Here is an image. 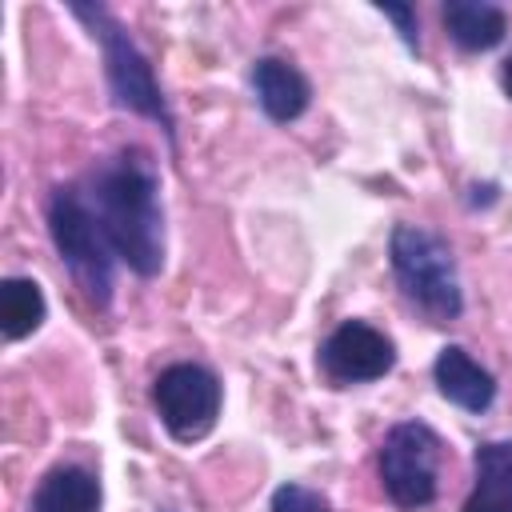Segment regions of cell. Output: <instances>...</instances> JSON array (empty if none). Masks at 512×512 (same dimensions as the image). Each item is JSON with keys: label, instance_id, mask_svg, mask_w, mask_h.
<instances>
[{"label": "cell", "instance_id": "8", "mask_svg": "<svg viewBox=\"0 0 512 512\" xmlns=\"http://www.w3.org/2000/svg\"><path fill=\"white\" fill-rule=\"evenodd\" d=\"M432 376H436L440 396L452 400L464 412H484L496 400V376L480 360H472L468 348H460V344L440 348V356L432 364Z\"/></svg>", "mask_w": 512, "mask_h": 512}, {"label": "cell", "instance_id": "10", "mask_svg": "<svg viewBox=\"0 0 512 512\" xmlns=\"http://www.w3.org/2000/svg\"><path fill=\"white\" fill-rule=\"evenodd\" d=\"M472 468L476 484L460 512H512V440H484Z\"/></svg>", "mask_w": 512, "mask_h": 512}, {"label": "cell", "instance_id": "7", "mask_svg": "<svg viewBox=\"0 0 512 512\" xmlns=\"http://www.w3.org/2000/svg\"><path fill=\"white\" fill-rule=\"evenodd\" d=\"M396 364V344L368 320H344L320 344V372L332 384H372Z\"/></svg>", "mask_w": 512, "mask_h": 512}, {"label": "cell", "instance_id": "5", "mask_svg": "<svg viewBox=\"0 0 512 512\" xmlns=\"http://www.w3.org/2000/svg\"><path fill=\"white\" fill-rule=\"evenodd\" d=\"M376 468H380V484L388 500L404 512H420L436 500L440 436L424 420H400L384 432Z\"/></svg>", "mask_w": 512, "mask_h": 512}, {"label": "cell", "instance_id": "11", "mask_svg": "<svg viewBox=\"0 0 512 512\" xmlns=\"http://www.w3.org/2000/svg\"><path fill=\"white\" fill-rule=\"evenodd\" d=\"M32 512H100V480L80 464H56L40 476Z\"/></svg>", "mask_w": 512, "mask_h": 512}, {"label": "cell", "instance_id": "2", "mask_svg": "<svg viewBox=\"0 0 512 512\" xmlns=\"http://www.w3.org/2000/svg\"><path fill=\"white\" fill-rule=\"evenodd\" d=\"M48 236L68 268V276L76 280V288L84 292L88 304L108 308L112 300V244L84 196L80 184H60L48 196Z\"/></svg>", "mask_w": 512, "mask_h": 512}, {"label": "cell", "instance_id": "12", "mask_svg": "<svg viewBox=\"0 0 512 512\" xmlns=\"http://www.w3.org/2000/svg\"><path fill=\"white\" fill-rule=\"evenodd\" d=\"M444 28L464 52H488L508 32V12L488 0H448L444 4Z\"/></svg>", "mask_w": 512, "mask_h": 512}, {"label": "cell", "instance_id": "14", "mask_svg": "<svg viewBox=\"0 0 512 512\" xmlns=\"http://www.w3.org/2000/svg\"><path fill=\"white\" fill-rule=\"evenodd\" d=\"M272 512H332V504L304 484H280L272 492Z\"/></svg>", "mask_w": 512, "mask_h": 512}, {"label": "cell", "instance_id": "3", "mask_svg": "<svg viewBox=\"0 0 512 512\" xmlns=\"http://www.w3.org/2000/svg\"><path fill=\"white\" fill-rule=\"evenodd\" d=\"M388 260L400 292L432 320H456L464 312V292L456 276V256L444 236L420 224H396L388 236Z\"/></svg>", "mask_w": 512, "mask_h": 512}, {"label": "cell", "instance_id": "15", "mask_svg": "<svg viewBox=\"0 0 512 512\" xmlns=\"http://www.w3.org/2000/svg\"><path fill=\"white\" fill-rule=\"evenodd\" d=\"M380 12L388 16V20H396V32H400V40L408 44V48H420V28H416V8L412 4H380Z\"/></svg>", "mask_w": 512, "mask_h": 512}, {"label": "cell", "instance_id": "16", "mask_svg": "<svg viewBox=\"0 0 512 512\" xmlns=\"http://www.w3.org/2000/svg\"><path fill=\"white\" fill-rule=\"evenodd\" d=\"M500 80H504V92L512 96V56L504 60V72H500Z\"/></svg>", "mask_w": 512, "mask_h": 512}, {"label": "cell", "instance_id": "6", "mask_svg": "<svg viewBox=\"0 0 512 512\" xmlns=\"http://www.w3.org/2000/svg\"><path fill=\"white\" fill-rule=\"evenodd\" d=\"M220 400H224V392H220L216 372L204 364H192V360L168 364L152 380V408H156L160 424L168 428V436L180 444L204 440L216 428Z\"/></svg>", "mask_w": 512, "mask_h": 512}, {"label": "cell", "instance_id": "9", "mask_svg": "<svg viewBox=\"0 0 512 512\" xmlns=\"http://www.w3.org/2000/svg\"><path fill=\"white\" fill-rule=\"evenodd\" d=\"M252 92H256L264 116L276 120V124L296 120L312 100V88H308L304 72L296 64L280 60V56H260L252 64Z\"/></svg>", "mask_w": 512, "mask_h": 512}, {"label": "cell", "instance_id": "1", "mask_svg": "<svg viewBox=\"0 0 512 512\" xmlns=\"http://www.w3.org/2000/svg\"><path fill=\"white\" fill-rule=\"evenodd\" d=\"M112 252L136 272L156 276L164 268V208L156 164L144 148H120L80 184Z\"/></svg>", "mask_w": 512, "mask_h": 512}, {"label": "cell", "instance_id": "13", "mask_svg": "<svg viewBox=\"0 0 512 512\" xmlns=\"http://www.w3.org/2000/svg\"><path fill=\"white\" fill-rule=\"evenodd\" d=\"M44 312H48V304H44V292H40L36 280L8 276L0 284V328H4L8 340L32 336L44 324Z\"/></svg>", "mask_w": 512, "mask_h": 512}, {"label": "cell", "instance_id": "4", "mask_svg": "<svg viewBox=\"0 0 512 512\" xmlns=\"http://www.w3.org/2000/svg\"><path fill=\"white\" fill-rule=\"evenodd\" d=\"M72 16H80L88 24V32L100 40L104 48V72H108V88L116 96L120 108L136 112V116H148L164 128L168 140H176V124H172V112H168V100L152 76V64L148 56L136 48V40L124 32V24L104 8V4H72Z\"/></svg>", "mask_w": 512, "mask_h": 512}]
</instances>
